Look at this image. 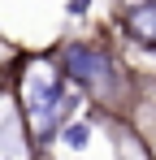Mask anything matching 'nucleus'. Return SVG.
Listing matches in <instances>:
<instances>
[{"label":"nucleus","mask_w":156,"mask_h":160,"mask_svg":"<svg viewBox=\"0 0 156 160\" xmlns=\"http://www.w3.org/2000/svg\"><path fill=\"white\" fill-rule=\"evenodd\" d=\"M87 4H91V0H70V13H74V18H78V13H87Z\"/></svg>","instance_id":"nucleus-4"},{"label":"nucleus","mask_w":156,"mask_h":160,"mask_svg":"<svg viewBox=\"0 0 156 160\" xmlns=\"http://www.w3.org/2000/svg\"><path fill=\"white\" fill-rule=\"evenodd\" d=\"M61 138H65L74 152H82L87 138H91V126H87V121H70V126H61Z\"/></svg>","instance_id":"nucleus-3"},{"label":"nucleus","mask_w":156,"mask_h":160,"mask_svg":"<svg viewBox=\"0 0 156 160\" xmlns=\"http://www.w3.org/2000/svg\"><path fill=\"white\" fill-rule=\"evenodd\" d=\"M61 65H65V78H74V91H87L96 100H113L117 91V61L104 52V48H91V43H70L61 52Z\"/></svg>","instance_id":"nucleus-2"},{"label":"nucleus","mask_w":156,"mask_h":160,"mask_svg":"<svg viewBox=\"0 0 156 160\" xmlns=\"http://www.w3.org/2000/svg\"><path fill=\"white\" fill-rule=\"evenodd\" d=\"M18 95H22V112H26V126H30L35 143H48L61 126H70V117L82 104V91H65V74L48 56L26 61Z\"/></svg>","instance_id":"nucleus-1"}]
</instances>
